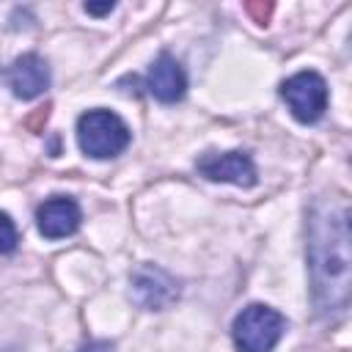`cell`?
<instances>
[{
	"label": "cell",
	"instance_id": "1",
	"mask_svg": "<svg viewBox=\"0 0 352 352\" xmlns=\"http://www.w3.org/2000/svg\"><path fill=\"white\" fill-rule=\"evenodd\" d=\"M308 267L314 302L322 316L344 314L349 305V206L344 198H322L308 220Z\"/></svg>",
	"mask_w": 352,
	"mask_h": 352
},
{
	"label": "cell",
	"instance_id": "2",
	"mask_svg": "<svg viewBox=\"0 0 352 352\" xmlns=\"http://www.w3.org/2000/svg\"><path fill=\"white\" fill-rule=\"evenodd\" d=\"M129 126L110 110H88L77 118V143L82 154L94 160H107L129 146Z\"/></svg>",
	"mask_w": 352,
	"mask_h": 352
},
{
	"label": "cell",
	"instance_id": "3",
	"mask_svg": "<svg viewBox=\"0 0 352 352\" xmlns=\"http://www.w3.org/2000/svg\"><path fill=\"white\" fill-rule=\"evenodd\" d=\"M286 333V319L270 305H248L234 319V344L239 352H272Z\"/></svg>",
	"mask_w": 352,
	"mask_h": 352
},
{
	"label": "cell",
	"instance_id": "4",
	"mask_svg": "<svg viewBox=\"0 0 352 352\" xmlns=\"http://www.w3.org/2000/svg\"><path fill=\"white\" fill-rule=\"evenodd\" d=\"M280 96L292 116L302 124H314L327 110V82L316 72H297L280 85Z\"/></svg>",
	"mask_w": 352,
	"mask_h": 352
},
{
	"label": "cell",
	"instance_id": "5",
	"mask_svg": "<svg viewBox=\"0 0 352 352\" xmlns=\"http://www.w3.org/2000/svg\"><path fill=\"white\" fill-rule=\"evenodd\" d=\"M179 297V283L157 264H140L132 272V300L146 311H162Z\"/></svg>",
	"mask_w": 352,
	"mask_h": 352
},
{
	"label": "cell",
	"instance_id": "6",
	"mask_svg": "<svg viewBox=\"0 0 352 352\" xmlns=\"http://www.w3.org/2000/svg\"><path fill=\"white\" fill-rule=\"evenodd\" d=\"M198 173L212 179V182H228L236 187H253L256 184V165L242 151L204 154L198 160Z\"/></svg>",
	"mask_w": 352,
	"mask_h": 352
},
{
	"label": "cell",
	"instance_id": "7",
	"mask_svg": "<svg viewBox=\"0 0 352 352\" xmlns=\"http://www.w3.org/2000/svg\"><path fill=\"white\" fill-rule=\"evenodd\" d=\"M146 88L154 99L165 102V104H173L184 96L187 91V74L182 69V63L170 55V52H160L157 60L151 63L148 69V77H146Z\"/></svg>",
	"mask_w": 352,
	"mask_h": 352
},
{
	"label": "cell",
	"instance_id": "8",
	"mask_svg": "<svg viewBox=\"0 0 352 352\" xmlns=\"http://www.w3.org/2000/svg\"><path fill=\"white\" fill-rule=\"evenodd\" d=\"M36 226L47 239H63L80 226V206L74 198L55 195L36 209Z\"/></svg>",
	"mask_w": 352,
	"mask_h": 352
},
{
	"label": "cell",
	"instance_id": "9",
	"mask_svg": "<svg viewBox=\"0 0 352 352\" xmlns=\"http://www.w3.org/2000/svg\"><path fill=\"white\" fill-rule=\"evenodd\" d=\"M8 85L16 99H36L50 88V66L36 52L19 55L8 69Z\"/></svg>",
	"mask_w": 352,
	"mask_h": 352
},
{
	"label": "cell",
	"instance_id": "10",
	"mask_svg": "<svg viewBox=\"0 0 352 352\" xmlns=\"http://www.w3.org/2000/svg\"><path fill=\"white\" fill-rule=\"evenodd\" d=\"M16 242H19V234H16L14 220L6 212H0V253H11Z\"/></svg>",
	"mask_w": 352,
	"mask_h": 352
},
{
	"label": "cell",
	"instance_id": "11",
	"mask_svg": "<svg viewBox=\"0 0 352 352\" xmlns=\"http://www.w3.org/2000/svg\"><path fill=\"white\" fill-rule=\"evenodd\" d=\"M77 352H110V344H107V341H88V344H82Z\"/></svg>",
	"mask_w": 352,
	"mask_h": 352
},
{
	"label": "cell",
	"instance_id": "12",
	"mask_svg": "<svg viewBox=\"0 0 352 352\" xmlns=\"http://www.w3.org/2000/svg\"><path fill=\"white\" fill-rule=\"evenodd\" d=\"M85 11H88V14H110V11H113V3H102V6L85 3Z\"/></svg>",
	"mask_w": 352,
	"mask_h": 352
}]
</instances>
